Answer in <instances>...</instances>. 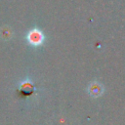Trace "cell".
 Segmentation results:
<instances>
[{
	"label": "cell",
	"instance_id": "obj_2",
	"mask_svg": "<svg viewBox=\"0 0 125 125\" xmlns=\"http://www.w3.org/2000/svg\"><path fill=\"white\" fill-rule=\"evenodd\" d=\"M88 93H89L90 96H92L94 98H98V97H100V96L103 95V93H104V87L98 81L91 82L89 84V86H88Z\"/></svg>",
	"mask_w": 125,
	"mask_h": 125
},
{
	"label": "cell",
	"instance_id": "obj_4",
	"mask_svg": "<svg viewBox=\"0 0 125 125\" xmlns=\"http://www.w3.org/2000/svg\"><path fill=\"white\" fill-rule=\"evenodd\" d=\"M0 36L4 40H9L12 37V30L8 26H4L0 29Z\"/></svg>",
	"mask_w": 125,
	"mask_h": 125
},
{
	"label": "cell",
	"instance_id": "obj_1",
	"mask_svg": "<svg viewBox=\"0 0 125 125\" xmlns=\"http://www.w3.org/2000/svg\"><path fill=\"white\" fill-rule=\"evenodd\" d=\"M26 41L30 46L39 47L45 41V34L43 31L37 27L30 29L26 34Z\"/></svg>",
	"mask_w": 125,
	"mask_h": 125
},
{
	"label": "cell",
	"instance_id": "obj_3",
	"mask_svg": "<svg viewBox=\"0 0 125 125\" xmlns=\"http://www.w3.org/2000/svg\"><path fill=\"white\" fill-rule=\"evenodd\" d=\"M20 89L22 93H24L26 95H29L33 92L34 86H33V83L29 79H25V80L21 81V83L20 84Z\"/></svg>",
	"mask_w": 125,
	"mask_h": 125
}]
</instances>
